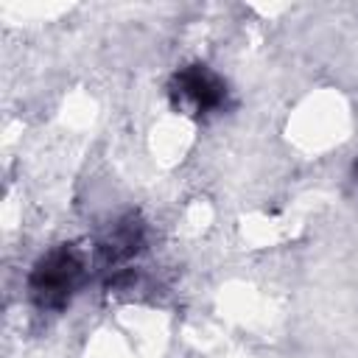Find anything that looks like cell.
I'll use <instances>...</instances> for the list:
<instances>
[{"label": "cell", "mask_w": 358, "mask_h": 358, "mask_svg": "<svg viewBox=\"0 0 358 358\" xmlns=\"http://www.w3.org/2000/svg\"><path fill=\"white\" fill-rule=\"evenodd\" d=\"M168 95L173 109L185 112V115H207L215 112L218 106H224L227 101V81L207 64H187L182 70L173 73L171 84H168Z\"/></svg>", "instance_id": "7a4b0ae2"}, {"label": "cell", "mask_w": 358, "mask_h": 358, "mask_svg": "<svg viewBox=\"0 0 358 358\" xmlns=\"http://www.w3.org/2000/svg\"><path fill=\"white\" fill-rule=\"evenodd\" d=\"M145 243V227L137 215H123L120 221H115L95 243V260L101 268H117L126 266L129 260H134L143 252Z\"/></svg>", "instance_id": "3957f363"}, {"label": "cell", "mask_w": 358, "mask_h": 358, "mask_svg": "<svg viewBox=\"0 0 358 358\" xmlns=\"http://www.w3.org/2000/svg\"><path fill=\"white\" fill-rule=\"evenodd\" d=\"M87 257L76 243H59L36 260L28 274V294L42 310H62L87 282Z\"/></svg>", "instance_id": "6da1fadb"}, {"label": "cell", "mask_w": 358, "mask_h": 358, "mask_svg": "<svg viewBox=\"0 0 358 358\" xmlns=\"http://www.w3.org/2000/svg\"><path fill=\"white\" fill-rule=\"evenodd\" d=\"M355 173H358V165H355Z\"/></svg>", "instance_id": "277c9868"}]
</instances>
